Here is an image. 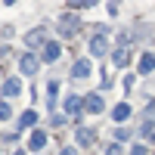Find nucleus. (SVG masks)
<instances>
[{
  "instance_id": "obj_1",
  "label": "nucleus",
  "mask_w": 155,
  "mask_h": 155,
  "mask_svg": "<svg viewBox=\"0 0 155 155\" xmlns=\"http://www.w3.org/2000/svg\"><path fill=\"white\" fill-rule=\"evenodd\" d=\"M106 50H109V37L106 34H93V41H90V53L93 56H106Z\"/></svg>"
},
{
  "instance_id": "obj_2",
  "label": "nucleus",
  "mask_w": 155,
  "mask_h": 155,
  "mask_svg": "<svg viewBox=\"0 0 155 155\" xmlns=\"http://www.w3.org/2000/svg\"><path fill=\"white\" fill-rule=\"evenodd\" d=\"M19 68H22V74H34V71H37V56L25 53V56L19 59Z\"/></svg>"
},
{
  "instance_id": "obj_3",
  "label": "nucleus",
  "mask_w": 155,
  "mask_h": 155,
  "mask_svg": "<svg viewBox=\"0 0 155 155\" xmlns=\"http://www.w3.org/2000/svg\"><path fill=\"white\" fill-rule=\"evenodd\" d=\"M93 140H96V134L90 130V127H78V143H81L84 149H90V146H93Z\"/></svg>"
},
{
  "instance_id": "obj_4",
  "label": "nucleus",
  "mask_w": 155,
  "mask_h": 155,
  "mask_svg": "<svg viewBox=\"0 0 155 155\" xmlns=\"http://www.w3.org/2000/svg\"><path fill=\"white\" fill-rule=\"evenodd\" d=\"M44 37H47V28H37V31H31L28 37H25V44H28L31 50H37V47L44 44Z\"/></svg>"
},
{
  "instance_id": "obj_5",
  "label": "nucleus",
  "mask_w": 155,
  "mask_h": 155,
  "mask_svg": "<svg viewBox=\"0 0 155 155\" xmlns=\"http://www.w3.org/2000/svg\"><path fill=\"white\" fill-rule=\"evenodd\" d=\"M44 146H47V134H44V130H31L28 149H34V152H37V149H44Z\"/></svg>"
},
{
  "instance_id": "obj_6",
  "label": "nucleus",
  "mask_w": 155,
  "mask_h": 155,
  "mask_svg": "<svg viewBox=\"0 0 155 155\" xmlns=\"http://www.w3.org/2000/svg\"><path fill=\"white\" fill-rule=\"evenodd\" d=\"M19 90H22V81L19 78H9L3 84V96H19Z\"/></svg>"
},
{
  "instance_id": "obj_7",
  "label": "nucleus",
  "mask_w": 155,
  "mask_h": 155,
  "mask_svg": "<svg viewBox=\"0 0 155 155\" xmlns=\"http://www.w3.org/2000/svg\"><path fill=\"white\" fill-rule=\"evenodd\" d=\"M155 68V53H143V59H140V74H149Z\"/></svg>"
},
{
  "instance_id": "obj_8",
  "label": "nucleus",
  "mask_w": 155,
  "mask_h": 155,
  "mask_svg": "<svg viewBox=\"0 0 155 155\" xmlns=\"http://www.w3.org/2000/svg\"><path fill=\"white\" fill-rule=\"evenodd\" d=\"M112 118H115V121H127V118H130V106H127V102L115 106V109H112Z\"/></svg>"
},
{
  "instance_id": "obj_9",
  "label": "nucleus",
  "mask_w": 155,
  "mask_h": 155,
  "mask_svg": "<svg viewBox=\"0 0 155 155\" xmlns=\"http://www.w3.org/2000/svg\"><path fill=\"white\" fill-rule=\"evenodd\" d=\"M87 102H84V109L87 112H102V99L96 96V93H90V96H84Z\"/></svg>"
},
{
  "instance_id": "obj_10",
  "label": "nucleus",
  "mask_w": 155,
  "mask_h": 155,
  "mask_svg": "<svg viewBox=\"0 0 155 155\" xmlns=\"http://www.w3.org/2000/svg\"><path fill=\"white\" fill-rule=\"evenodd\" d=\"M71 74H74V78H87V74H90V62H87V59H78L74 68H71Z\"/></svg>"
},
{
  "instance_id": "obj_11",
  "label": "nucleus",
  "mask_w": 155,
  "mask_h": 155,
  "mask_svg": "<svg viewBox=\"0 0 155 155\" xmlns=\"http://www.w3.org/2000/svg\"><path fill=\"white\" fill-rule=\"evenodd\" d=\"M81 109H84V102H81V96H65V112L78 115Z\"/></svg>"
},
{
  "instance_id": "obj_12",
  "label": "nucleus",
  "mask_w": 155,
  "mask_h": 155,
  "mask_svg": "<svg viewBox=\"0 0 155 155\" xmlns=\"http://www.w3.org/2000/svg\"><path fill=\"white\" fill-rule=\"evenodd\" d=\"M59 53H62V47H59V44H47V47H44V59H47V62L59 59Z\"/></svg>"
},
{
  "instance_id": "obj_13",
  "label": "nucleus",
  "mask_w": 155,
  "mask_h": 155,
  "mask_svg": "<svg viewBox=\"0 0 155 155\" xmlns=\"http://www.w3.org/2000/svg\"><path fill=\"white\" fill-rule=\"evenodd\" d=\"M74 25H78V22H74L71 16H62V25H59V31L68 37V34H74Z\"/></svg>"
},
{
  "instance_id": "obj_14",
  "label": "nucleus",
  "mask_w": 155,
  "mask_h": 155,
  "mask_svg": "<svg viewBox=\"0 0 155 155\" xmlns=\"http://www.w3.org/2000/svg\"><path fill=\"white\" fill-rule=\"evenodd\" d=\"M112 62H115V65H127V47H118V50H115V53H112Z\"/></svg>"
},
{
  "instance_id": "obj_15",
  "label": "nucleus",
  "mask_w": 155,
  "mask_h": 155,
  "mask_svg": "<svg viewBox=\"0 0 155 155\" xmlns=\"http://www.w3.org/2000/svg\"><path fill=\"white\" fill-rule=\"evenodd\" d=\"M34 121H37V112L31 109V112H25V115H22V118H19V127H31Z\"/></svg>"
},
{
  "instance_id": "obj_16",
  "label": "nucleus",
  "mask_w": 155,
  "mask_h": 155,
  "mask_svg": "<svg viewBox=\"0 0 155 155\" xmlns=\"http://www.w3.org/2000/svg\"><path fill=\"white\" fill-rule=\"evenodd\" d=\"M143 134H146L149 140H155V124H152V121H146V127H143Z\"/></svg>"
},
{
  "instance_id": "obj_17",
  "label": "nucleus",
  "mask_w": 155,
  "mask_h": 155,
  "mask_svg": "<svg viewBox=\"0 0 155 155\" xmlns=\"http://www.w3.org/2000/svg\"><path fill=\"white\" fill-rule=\"evenodd\" d=\"M9 118V106H6V102H0V121H6Z\"/></svg>"
},
{
  "instance_id": "obj_18",
  "label": "nucleus",
  "mask_w": 155,
  "mask_h": 155,
  "mask_svg": "<svg viewBox=\"0 0 155 155\" xmlns=\"http://www.w3.org/2000/svg\"><path fill=\"white\" fill-rule=\"evenodd\" d=\"M130 155H146V146H130Z\"/></svg>"
},
{
  "instance_id": "obj_19",
  "label": "nucleus",
  "mask_w": 155,
  "mask_h": 155,
  "mask_svg": "<svg viewBox=\"0 0 155 155\" xmlns=\"http://www.w3.org/2000/svg\"><path fill=\"white\" fill-rule=\"evenodd\" d=\"M109 155H121V146H109Z\"/></svg>"
},
{
  "instance_id": "obj_20",
  "label": "nucleus",
  "mask_w": 155,
  "mask_h": 155,
  "mask_svg": "<svg viewBox=\"0 0 155 155\" xmlns=\"http://www.w3.org/2000/svg\"><path fill=\"white\" fill-rule=\"evenodd\" d=\"M59 155H78V152H74V149H62Z\"/></svg>"
},
{
  "instance_id": "obj_21",
  "label": "nucleus",
  "mask_w": 155,
  "mask_h": 155,
  "mask_svg": "<svg viewBox=\"0 0 155 155\" xmlns=\"http://www.w3.org/2000/svg\"><path fill=\"white\" fill-rule=\"evenodd\" d=\"M149 109H152V112H155V99H152V106H149Z\"/></svg>"
},
{
  "instance_id": "obj_22",
  "label": "nucleus",
  "mask_w": 155,
  "mask_h": 155,
  "mask_svg": "<svg viewBox=\"0 0 155 155\" xmlns=\"http://www.w3.org/2000/svg\"><path fill=\"white\" fill-rule=\"evenodd\" d=\"M16 155H25V152H22V149H19V152H16Z\"/></svg>"
}]
</instances>
